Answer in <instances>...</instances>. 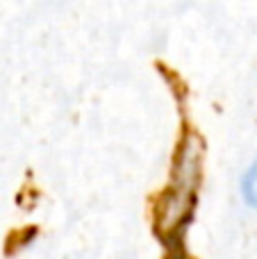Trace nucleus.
Wrapping results in <instances>:
<instances>
[{
    "instance_id": "1",
    "label": "nucleus",
    "mask_w": 257,
    "mask_h": 259,
    "mask_svg": "<svg viewBox=\"0 0 257 259\" xmlns=\"http://www.w3.org/2000/svg\"><path fill=\"white\" fill-rule=\"evenodd\" d=\"M244 196L250 205L257 207V161L253 164V168L248 170V175H246V180H244Z\"/></svg>"
}]
</instances>
